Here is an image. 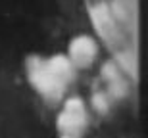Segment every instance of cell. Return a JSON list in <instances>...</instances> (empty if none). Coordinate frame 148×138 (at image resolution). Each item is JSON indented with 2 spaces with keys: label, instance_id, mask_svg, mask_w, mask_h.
Returning a JSON list of instances; mask_svg holds the SVG:
<instances>
[{
  "label": "cell",
  "instance_id": "cell-1",
  "mask_svg": "<svg viewBox=\"0 0 148 138\" xmlns=\"http://www.w3.org/2000/svg\"><path fill=\"white\" fill-rule=\"evenodd\" d=\"M69 56H71V63H75L79 67H85L94 60V56H96V44L90 39H87V37H77L71 42Z\"/></svg>",
  "mask_w": 148,
  "mask_h": 138
},
{
  "label": "cell",
  "instance_id": "cell-2",
  "mask_svg": "<svg viewBox=\"0 0 148 138\" xmlns=\"http://www.w3.org/2000/svg\"><path fill=\"white\" fill-rule=\"evenodd\" d=\"M64 138H73V136H64Z\"/></svg>",
  "mask_w": 148,
  "mask_h": 138
}]
</instances>
